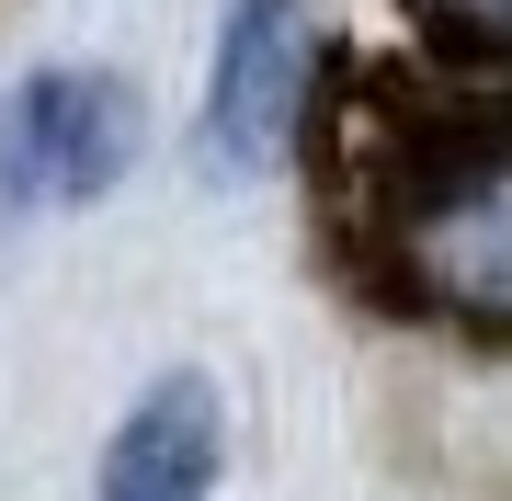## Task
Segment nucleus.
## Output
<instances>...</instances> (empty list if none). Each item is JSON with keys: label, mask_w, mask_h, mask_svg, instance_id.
Returning a JSON list of instances; mask_svg holds the SVG:
<instances>
[{"label": "nucleus", "mask_w": 512, "mask_h": 501, "mask_svg": "<svg viewBox=\"0 0 512 501\" xmlns=\"http://www.w3.org/2000/svg\"><path fill=\"white\" fill-rule=\"evenodd\" d=\"M217 479H228V399H217V376L171 365L114 422L92 501H217Z\"/></svg>", "instance_id": "4"}, {"label": "nucleus", "mask_w": 512, "mask_h": 501, "mask_svg": "<svg viewBox=\"0 0 512 501\" xmlns=\"http://www.w3.org/2000/svg\"><path fill=\"white\" fill-rule=\"evenodd\" d=\"M296 114H308V0H239L205 80V171L262 183L296 149Z\"/></svg>", "instance_id": "3"}, {"label": "nucleus", "mask_w": 512, "mask_h": 501, "mask_svg": "<svg viewBox=\"0 0 512 501\" xmlns=\"http://www.w3.org/2000/svg\"><path fill=\"white\" fill-rule=\"evenodd\" d=\"M421 12H433L456 46H490V57H512V0H421Z\"/></svg>", "instance_id": "5"}, {"label": "nucleus", "mask_w": 512, "mask_h": 501, "mask_svg": "<svg viewBox=\"0 0 512 501\" xmlns=\"http://www.w3.org/2000/svg\"><path fill=\"white\" fill-rule=\"evenodd\" d=\"M387 262L410 297L456 319H512V126L410 149L387 183Z\"/></svg>", "instance_id": "1"}, {"label": "nucleus", "mask_w": 512, "mask_h": 501, "mask_svg": "<svg viewBox=\"0 0 512 501\" xmlns=\"http://www.w3.org/2000/svg\"><path fill=\"white\" fill-rule=\"evenodd\" d=\"M148 137L137 80L114 69H35L0 103V217H46V205H92L126 183Z\"/></svg>", "instance_id": "2"}]
</instances>
